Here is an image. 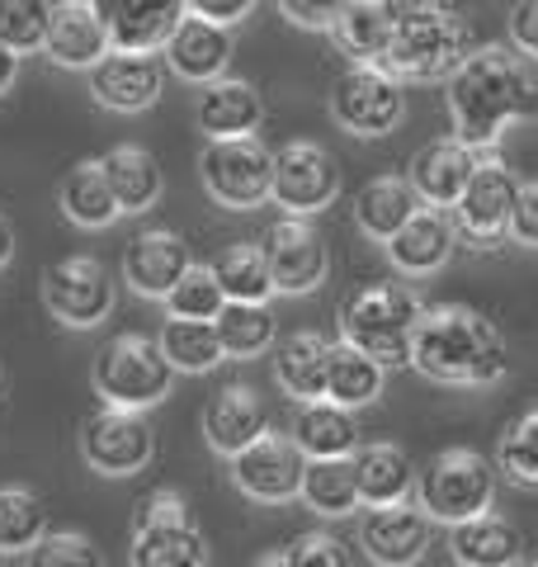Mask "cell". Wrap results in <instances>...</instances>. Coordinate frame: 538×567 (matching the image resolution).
I'll return each mask as SVG.
<instances>
[{
    "mask_svg": "<svg viewBox=\"0 0 538 567\" xmlns=\"http://www.w3.org/2000/svg\"><path fill=\"white\" fill-rule=\"evenodd\" d=\"M100 162H104V175H110V189H114V199H118V213H147L161 199V189H166L161 162H156L147 147H137V142H118V147L104 152Z\"/></svg>",
    "mask_w": 538,
    "mask_h": 567,
    "instance_id": "4dcf8cb0",
    "label": "cell"
},
{
    "mask_svg": "<svg viewBox=\"0 0 538 567\" xmlns=\"http://www.w3.org/2000/svg\"><path fill=\"white\" fill-rule=\"evenodd\" d=\"M411 364L430 383H454V388H492L510 374V350L506 336L492 317L463 303L425 308Z\"/></svg>",
    "mask_w": 538,
    "mask_h": 567,
    "instance_id": "7a4b0ae2",
    "label": "cell"
},
{
    "mask_svg": "<svg viewBox=\"0 0 538 567\" xmlns=\"http://www.w3.org/2000/svg\"><path fill=\"white\" fill-rule=\"evenodd\" d=\"M392 48L383 71L397 81H454L477 52L473 24L444 6H392Z\"/></svg>",
    "mask_w": 538,
    "mask_h": 567,
    "instance_id": "3957f363",
    "label": "cell"
},
{
    "mask_svg": "<svg viewBox=\"0 0 538 567\" xmlns=\"http://www.w3.org/2000/svg\"><path fill=\"white\" fill-rule=\"evenodd\" d=\"M383 364H373L369 354H359L354 346L335 341L331 346V369H327V402L359 412V406H373L383 398Z\"/></svg>",
    "mask_w": 538,
    "mask_h": 567,
    "instance_id": "836d02e7",
    "label": "cell"
},
{
    "mask_svg": "<svg viewBox=\"0 0 538 567\" xmlns=\"http://www.w3.org/2000/svg\"><path fill=\"white\" fill-rule=\"evenodd\" d=\"M250 10H256L250 0H194V6H189L194 20H208V24H218V29H231L237 20H246Z\"/></svg>",
    "mask_w": 538,
    "mask_h": 567,
    "instance_id": "c3c4849f",
    "label": "cell"
},
{
    "mask_svg": "<svg viewBox=\"0 0 538 567\" xmlns=\"http://www.w3.org/2000/svg\"><path fill=\"white\" fill-rule=\"evenodd\" d=\"M199 181L223 208H260L275 199V152L260 137H237V142H208L199 152Z\"/></svg>",
    "mask_w": 538,
    "mask_h": 567,
    "instance_id": "ba28073f",
    "label": "cell"
},
{
    "mask_svg": "<svg viewBox=\"0 0 538 567\" xmlns=\"http://www.w3.org/2000/svg\"><path fill=\"white\" fill-rule=\"evenodd\" d=\"M43 308L62 327H100L114 312V279L95 256H66L43 270Z\"/></svg>",
    "mask_w": 538,
    "mask_h": 567,
    "instance_id": "7c38bea8",
    "label": "cell"
},
{
    "mask_svg": "<svg viewBox=\"0 0 538 567\" xmlns=\"http://www.w3.org/2000/svg\"><path fill=\"white\" fill-rule=\"evenodd\" d=\"M58 199H62V213L76 227H110L118 218V199L110 189V175H104V162L71 166L58 185Z\"/></svg>",
    "mask_w": 538,
    "mask_h": 567,
    "instance_id": "d6a6232c",
    "label": "cell"
},
{
    "mask_svg": "<svg viewBox=\"0 0 538 567\" xmlns=\"http://www.w3.org/2000/svg\"><path fill=\"white\" fill-rule=\"evenodd\" d=\"M510 39L525 58L538 62V0H525V6L510 10Z\"/></svg>",
    "mask_w": 538,
    "mask_h": 567,
    "instance_id": "7dc6e473",
    "label": "cell"
},
{
    "mask_svg": "<svg viewBox=\"0 0 538 567\" xmlns=\"http://www.w3.org/2000/svg\"><path fill=\"white\" fill-rule=\"evenodd\" d=\"M448 548H454L458 567H515L519 554H525V539H519V529L510 520L487 511V516L448 529Z\"/></svg>",
    "mask_w": 538,
    "mask_h": 567,
    "instance_id": "1f68e13d",
    "label": "cell"
},
{
    "mask_svg": "<svg viewBox=\"0 0 538 567\" xmlns=\"http://www.w3.org/2000/svg\"><path fill=\"white\" fill-rule=\"evenodd\" d=\"M340 194V166L321 142H283L275 152V204L283 218H312V213L331 208Z\"/></svg>",
    "mask_w": 538,
    "mask_h": 567,
    "instance_id": "8fae6325",
    "label": "cell"
},
{
    "mask_svg": "<svg viewBox=\"0 0 538 567\" xmlns=\"http://www.w3.org/2000/svg\"><path fill=\"white\" fill-rule=\"evenodd\" d=\"M302 473H308V458H302V450L279 431H269L246 454L231 458V483L241 487V496L265 502V506L302 496Z\"/></svg>",
    "mask_w": 538,
    "mask_h": 567,
    "instance_id": "9a60e30c",
    "label": "cell"
},
{
    "mask_svg": "<svg viewBox=\"0 0 538 567\" xmlns=\"http://www.w3.org/2000/svg\"><path fill=\"white\" fill-rule=\"evenodd\" d=\"M213 279L223 284L227 303H256V308H269L275 298V279H269V260L256 241H237L213 260Z\"/></svg>",
    "mask_w": 538,
    "mask_h": 567,
    "instance_id": "e575fe53",
    "label": "cell"
},
{
    "mask_svg": "<svg viewBox=\"0 0 538 567\" xmlns=\"http://www.w3.org/2000/svg\"><path fill=\"white\" fill-rule=\"evenodd\" d=\"M525 567H538V558H529V563H525Z\"/></svg>",
    "mask_w": 538,
    "mask_h": 567,
    "instance_id": "f5cc1de1",
    "label": "cell"
},
{
    "mask_svg": "<svg viewBox=\"0 0 538 567\" xmlns=\"http://www.w3.org/2000/svg\"><path fill=\"white\" fill-rule=\"evenodd\" d=\"M354 477H359V502L369 511L383 506H406V496L416 492V473H411V458L379 440V445H364L354 454Z\"/></svg>",
    "mask_w": 538,
    "mask_h": 567,
    "instance_id": "f546056e",
    "label": "cell"
},
{
    "mask_svg": "<svg viewBox=\"0 0 538 567\" xmlns=\"http://www.w3.org/2000/svg\"><path fill=\"white\" fill-rule=\"evenodd\" d=\"M458 246V223L448 208H421L397 237L387 241V260L402 275H435Z\"/></svg>",
    "mask_w": 538,
    "mask_h": 567,
    "instance_id": "603a6c76",
    "label": "cell"
},
{
    "mask_svg": "<svg viewBox=\"0 0 538 567\" xmlns=\"http://www.w3.org/2000/svg\"><path fill=\"white\" fill-rule=\"evenodd\" d=\"M477 166H482V152L463 147L458 137H435V142H425V147L411 156L406 181H411V189L421 194L425 208H448L454 213L458 199L468 194Z\"/></svg>",
    "mask_w": 538,
    "mask_h": 567,
    "instance_id": "ac0fdd59",
    "label": "cell"
},
{
    "mask_svg": "<svg viewBox=\"0 0 538 567\" xmlns=\"http://www.w3.org/2000/svg\"><path fill=\"white\" fill-rule=\"evenodd\" d=\"M194 118L208 142H237V137H256L260 118H265V100L250 81L223 76L199 91V104H194Z\"/></svg>",
    "mask_w": 538,
    "mask_h": 567,
    "instance_id": "7402d4cb",
    "label": "cell"
},
{
    "mask_svg": "<svg viewBox=\"0 0 538 567\" xmlns=\"http://www.w3.org/2000/svg\"><path fill=\"white\" fill-rule=\"evenodd\" d=\"M327 369H331V341L317 331H293L275 350V383L298 406L327 398Z\"/></svg>",
    "mask_w": 538,
    "mask_h": 567,
    "instance_id": "484cf974",
    "label": "cell"
},
{
    "mask_svg": "<svg viewBox=\"0 0 538 567\" xmlns=\"http://www.w3.org/2000/svg\"><path fill=\"white\" fill-rule=\"evenodd\" d=\"M425 303L421 293L402 279H383V284H364L340 303V341L354 346L359 354H369L383 369H402L411 364L416 350V331H421Z\"/></svg>",
    "mask_w": 538,
    "mask_h": 567,
    "instance_id": "277c9868",
    "label": "cell"
},
{
    "mask_svg": "<svg viewBox=\"0 0 538 567\" xmlns=\"http://www.w3.org/2000/svg\"><path fill=\"white\" fill-rule=\"evenodd\" d=\"M250 567H289V558H283V554H265V558H256Z\"/></svg>",
    "mask_w": 538,
    "mask_h": 567,
    "instance_id": "816d5d0a",
    "label": "cell"
},
{
    "mask_svg": "<svg viewBox=\"0 0 538 567\" xmlns=\"http://www.w3.org/2000/svg\"><path fill=\"white\" fill-rule=\"evenodd\" d=\"M331 118L354 137H387L406 118V91L383 66H350L331 91Z\"/></svg>",
    "mask_w": 538,
    "mask_h": 567,
    "instance_id": "30bf717a",
    "label": "cell"
},
{
    "mask_svg": "<svg viewBox=\"0 0 538 567\" xmlns=\"http://www.w3.org/2000/svg\"><path fill=\"white\" fill-rule=\"evenodd\" d=\"M95 393L104 398V406H123V412H147L161 398L170 393L175 369L161 354V346L142 331H123L110 346L95 354Z\"/></svg>",
    "mask_w": 538,
    "mask_h": 567,
    "instance_id": "8992f818",
    "label": "cell"
},
{
    "mask_svg": "<svg viewBox=\"0 0 538 567\" xmlns=\"http://www.w3.org/2000/svg\"><path fill=\"white\" fill-rule=\"evenodd\" d=\"M283 558H289V567H354V554L335 535H327V529L298 535L289 548H283Z\"/></svg>",
    "mask_w": 538,
    "mask_h": 567,
    "instance_id": "ee69618b",
    "label": "cell"
},
{
    "mask_svg": "<svg viewBox=\"0 0 538 567\" xmlns=\"http://www.w3.org/2000/svg\"><path fill=\"white\" fill-rule=\"evenodd\" d=\"M519 199V181L500 166V162H482L468 194L458 199L454 208V223H458V237L468 246H482V251H496L500 241L510 237V213Z\"/></svg>",
    "mask_w": 538,
    "mask_h": 567,
    "instance_id": "5bb4252c",
    "label": "cell"
},
{
    "mask_svg": "<svg viewBox=\"0 0 538 567\" xmlns=\"http://www.w3.org/2000/svg\"><path fill=\"white\" fill-rule=\"evenodd\" d=\"M265 435H269V406L260 402L256 388L227 383L223 393L208 398V406H204V440L218 454L237 458Z\"/></svg>",
    "mask_w": 538,
    "mask_h": 567,
    "instance_id": "44dd1931",
    "label": "cell"
},
{
    "mask_svg": "<svg viewBox=\"0 0 538 567\" xmlns=\"http://www.w3.org/2000/svg\"><path fill=\"white\" fill-rule=\"evenodd\" d=\"M48 58L71 71H95L110 58V29H104L95 6H52V29H48Z\"/></svg>",
    "mask_w": 538,
    "mask_h": 567,
    "instance_id": "d4e9b609",
    "label": "cell"
},
{
    "mask_svg": "<svg viewBox=\"0 0 538 567\" xmlns=\"http://www.w3.org/2000/svg\"><path fill=\"white\" fill-rule=\"evenodd\" d=\"M128 563L133 567H208V544L179 492L161 487L142 502Z\"/></svg>",
    "mask_w": 538,
    "mask_h": 567,
    "instance_id": "52a82bcc",
    "label": "cell"
},
{
    "mask_svg": "<svg viewBox=\"0 0 538 567\" xmlns=\"http://www.w3.org/2000/svg\"><path fill=\"white\" fill-rule=\"evenodd\" d=\"M392 29H397L392 0H350V6H340V20L331 33L354 66H383L392 48Z\"/></svg>",
    "mask_w": 538,
    "mask_h": 567,
    "instance_id": "83f0119b",
    "label": "cell"
},
{
    "mask_svg": "<svg viewBox=\"0 0 538 567\" xmlns=\"http://www.w3.org/2000/svg\"><path fill=\"white\" fill-rule=\"evenodd\" d=\"M260 251L269 260V279H275V293H312L331 270V251L327 237L317 233L312 218H279L265 233Z\"/></svg>",
    "mask_w": 538,
    "mask_h": 567,
    "instance_id": "4fadbf2b",
    "label": "cell"
},
{
    "mask_svg": "<svg viewBox=\"0 0 538 567\" xmlns=\"http://www.w3.org/2000/svg\"><path fill=\"white\" fill-rule=\"evenodd\" d=\"M538 114V62L506 43H482L468 66L448 81V118L454 137L473 152H487L519 118Z\"/></svg>",
    "mask_w": 538,
    "mask_h": 567,
    "instance_id": "6da1fadb",
    "label": "cell"
},
{
    "mask_svg": "<svg viewBox=\"0 0 538 567\" xmlns=\"http://www.w3.org/2000/svg\"><path fill=\"white\" fill-rule=\"evenodd\" d=\"M496 468L519 487H538V406H529L525 416H515L500 431Z\"/></svg>",
    "mask_w": 538,
    "mask_h": 567,
    "instance_id": "ab89813d",
    "label": "cell"
},
{
    "mask_svg": "<svg viewBox=\"0 0 538 567\" xmlns=\"http://www.w3.org/2000/svg\"><path fill=\"white\" fill-rule=\"evenodd\" d=\"M166 308H170V317H185V322H218L227 308V293H223V284L213 279V265H194V270L175 284Z\"/></svg>",
    "mask_w": 538,
    "mask_h": 567,
    "instance_id": "b9f144b4",
    "label": "cell"
},
{
    "mask_svg": "<svg viewBox=\"0 0 538 567\" xmlns=\"http://www.w3.org/2000/svg\"><path fill=\"white\" fill-rule=\"evenodd\" d=\"M194 270V256H189V241L175 233V227H147L128 241L123 251V279L128 289L142 298H170L175 284Z\"/></svg>",
    "mask_w": 538,
    "mask_h": 567,
    "instance_id": "e0dca14e",
    "label": "cell"
},
{
    "mask_svg": "<svg viewBox=\"0 0 538 567\" xmlns=\"http://www.w3.org/2000/svg\"><path fill=\"white\" fill-rule=\"evenodd\" d=\"M227 62H231V33L208 24V20H194V14L179 24V33L166 48V66L175 71V76L199 81V85L223 81Z\"/></svg>",
    "mask_w": 538,
    "mask_h": 567,
    "instance_id": "f1b7e54d",
    "label": "cell"
},
{
    "mask_svg": "<svg viewBox=\"0 0 538 567\" xmlns=\"http://www.w3.org/2000/svg\"><path fill=\"white\" fill-rule=\"evenodd\" d=\"M48 29H52V6H43V0H0V43L14 58L48 48Z\"/></svg>",
    "mask_w": 538,
    "mask_h": 567,
    "instance_id": "60d3db41",
    "label": "cell"
},
{
    "mask_svg": "<svg viewBox=\"0 0 538 567\" xmlns=\"http://www.w3.org/2000/svg\"><path fill=\"white\" fill-rule=\"evenodd\" d=\"M100 20L110 29L114 52H166L179 24L189 20V6L179 0H100Z\"/></svg>",
    "mask_w": 538,
    "mask_h": 567,
    "instance_id": "2e32d148",
    "label": "cell"
},
{
    "mask_svg": "<svg viewBox=\"0 0 538 567\" xmlns=\"http://www.w3.org/2000/svg\"><path fill=\"white\" fill-rule=\"evenodd\" d=\"M425 204H421V194L411 189L406 175H379V181H369L364 189H359V199H354V223H359V233L373 237V241H392L402 233V227L416 218Z\"/></svg>",
    "mask_w": 538,
    "mask_h": 567,
    "instance_id": "4316f807",
    "label": "cell"
},
{
    "mask_svg": "<svg viewBox=\"0 0 538 567\" xmlns=\"http://www.w3.org/2000/svg\"><path fill=\"white\" fill-rule=\"evenodd\" d=\"M161 85H166V66L152 52H110L95 71H90V95L104 110L118 114H137L147 104L161 100Z\"/></svg>",
    "mask_w": 538,
    "mask_h": 567,
    "instance_id": "d6986e66",
    "label": "cell"
},
{
    "mask_svg": "<svg viewBox=\"0 0 538 567\" xmlns=\"http://www.w3.org/2000/svg\"><path fill=\"white\" fill-rule=\"evenodd\" d=\"M156 454V431L147 412H123V406H95L81 421V458L104 477L142 473Z\"/></svg>",
    "mask_w": 538,
    "mask_h": 567,
    "instance_id": "9c48e42d",
    "label": "cell"
},
{
    "mask_svg": "<svg viewBox=\"0 0 538 567\" xmlns=\"http://www.w3.org/2000/svg\"><path fill=\"white\" fill-rule=\"evenodd\" d=\"M510 237L519 246H538V181L519 185V199H515V213H510Z\"/></svg>",
    "mask_w": 538,
    "mask_h": 567,
    "instance_id": "f6af8a7d",
    "label": "cell"
},
{
    "mask_svg": "<svg viewBox=\"0 0 538 567\" xmlns=\"http://www.w3.org/2000/svg\"><path fill=\"white\" fill-rule=\"evenodd\" d=\"M14 76H20V58H14V52L0 43V95H6L10 85H14Z\"/></svg>",
    "mask_w": 538,
    "mask_h": 567,
    "instance_id": "681fc988",
    "label": "cell"
},
{
    "mask_svg": "<svg viewBox=\"0 0 538 567\" xmlns=\"http://www.w3.org/2000/svg\"><path fill=\"white\" fill-rule=\"evenodd\" d=\"M430 539H435V520L421 506L369 511L364 529H359V544L379 567H416L430 554Z\"/></svg>",
    "mask_w": 538,
    "mask_h": 567,
    "instance_id": "ffe728a7",
    "label": "cell"
},
{
    "mask_svg": "<svg viewBox=\"0 0 538 567\" xmlns=\"http://www.w3.org/2000/svg\"><path fill=\"white\" fill-rule=\"evenodd\" d=\"M156 346L170 360L175 374H208V369H218L227 360L223 341H218V327H213V322H185V317H166V327H161Z\"/></svg>",
    "mask_w": 538,
    "mask_h": 567,
    "instance_id": "d590c367",
    "label": "cell"
},
{
    "mask_svg": "<svg viewBox=\"0 0 538 567\" xmlns=\"http://www.w3.org/2000/svg\"><path fill=\"white\" fill-rule=\"evenodd\" d=\"M24 567H104V554L81 529H48V535L29 548Z\"/></svg>",
    "mask_w": 538,
    "mask_h": 567,
    "instance_id": "7bdbcfd3",
    "label": "cell"
},
{
    "mask_svg": "<svg viewBox=\"0 0 538 567\" xmlns=\"http://www.w3.org/2000/svg\"><path fill=\"white\" fill-rule=\"evenodd\" d=\"M218 341H223V354L227 360H256L275 346V312L269 308H256V303H227L218 322Z\"/></svg>",
    "mask_w": 538,
    "mask_h": 567,
    "instance_id": "f35d334b",
    "label": "cell"
},
{
    "mask_svg": "<svg viewBox=\"0 0 538 567\" xmlns=\"http://www.w3.org/2000/svg\"><path fill=\"white\" fill-rule=\"evenodd\" d=\"M14 260V227H10V218L0 213V270Z\"/></svg>",
    "mask_w": 538,
    "mask_h": 567,
    "instance_id": "f907efd6",
    "label": "cell"
},
{
    "mask_svg": "<svg viewBox=\"0 0 538 567\" xmlns=\"http://www.w3.org/2000/svg\"><path fill=\"white\" fill-rule=\"evenodd\" d=\"M416 496H421V511L439 525H468L477 516L492 511V496H496V464L487 454H477L468 445H454V450H439L435 458L425 464V473L416 477Z\"/></svg>",
    "mask_w": 538,
    "mask_h": 567,
    "instance_id": "5b68a950",
    "label": "cell"
},
{
    "mask_svg": "<svg viewBox=\"0 0 538 567\" xmlns=\"http://www.w3.org/2000/svg\"><path fill=\"white\" fill-rule=\"evenodd\" d=\"M302 502L327 520L350 516V511L359 506L354 458H308V473H302Z\"/></svg>",
    "mask_w": 538,
    "mask_h": 567,
    "instance_id": "8d00e7d4",
    "label": "cell"
},
{
    "mask_svg": "<svg viewBox=\"0 0 538 567\" xmlns=\"http://www.w3.org/2000/svg\"><path fill=\"white\" fill-rule=\"evenodd\" d=\"M289 440L302 450V458H354L364 450V435H359L354 412L335 402H302L293 421H289Z\"/></svg>",
    "mask_w": 538,
    "mask_h": 567,
    "instance_id": "cb8c5ba5",
    "label": "cell"
},
{
    "mask_svg": "<svg viewBox=\"0 0 538 567\" xmlns=\"http://www.w3.org/2000/svg\"><path fill=\"white\" fill-rule=\"evenodd\" d=\"M279 14H283L289 24H298V29H321V33H331V29H335V20H340V6H312V0H283Z\"/></svg>",
    "mask_w": 538,
    "mask_h": 567,
    "instance_id": "bcb514c9",
    "label": "cell"
},
{
    "mask_svg": "<svg viewBox=\"0 0 538 567\" xmlns=\"http://www.w3.org/2000/svg\"><path fill=\"white\" fill-rule=\"evenodd\" d=\"M48 535V506L29 487H0V554H29Z\"/></svg>",
    "mask_w": 538,
    "mask_h": 567,
    "instance_id": "74e56055",
    "label": "cell"
}]
</instances>
